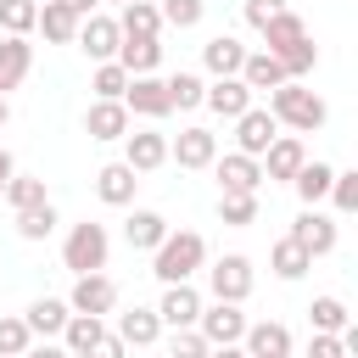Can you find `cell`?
Returning a JSON list of instances; mask_svg holds the SVG:
<instances>
[{
  "label": "cell",
  "mask_w": 358,
  "mask_h": 358,
  "mask_svg": "<svg viewBox=\"0 0 358 358\" xmlns=\"http://www.w3.org/2000/svg\"><path fill=\"white\" fill-rule=\"evenodd\" d=\"M34 28H39L50 45H73V39H78V17H73L62 0H39V22H34Z\"/></svg>",
  "instance_id": "f1b7e54d"
},
{
  "label": "cell",
  "mask_w": 358,
  "mask_h": 358,
  "mask_svg": "<svg viewBox=\"0 0 358 358\" xmlns=\"http://www.w3.org/2000/svg\"><path fill=\"white\" fill-rule=\"evenodd\" d=\"M50 229H56V207H50V201L17 213V235H22V241H50Z\"/></svg>",
  "instance_id": "60d3db41"
},
{
  "label": "cell",
  "mask_w": 358,
  "mask_h": 358,
  "mask_svg": "<svg viewBox=\"0 0 358 358\" xmlns=\"http://www.w3.org/2000/svg\"><path fill=\"white\" fill-rule=\"evenodd\" d=\"M123 162H129L134 173H157V168L168 162V134H157V129H129V134H123Z\"/></svg>",
  "instance_id": "4fadbf2b"
},
{
  "label": "cell",
  "mask_w": 358,
  "mask_h": 358,
  "mask_svg": "<svg viewBox=\"0 0 358 358\" xmlns=\"http://www.w3.org/2000/svg\"><path fill=\"white\" fill-rule=\"evenodd\" d=\"M218 218H224L229 229L257 224V196H218Z\"/></svg>",
  "instance_id": "b9f144b4"
},
{
  "label": "cell",
  "mask_w": 358,
  "mask_h": 358,
  "mask_svg": "<svg viewBox=\"0 0 358 358\" xmlns=\"http://www.w3.org/2000/svg\"><path fill=\"white\" fill-rule=\"evenodd\" d=\"M129 129H134V117H129L123 101H90V112H84V134L90 140H123Z\"/></svg>",
  "instance_id": "e0dca14e"
},
{
  "label": "cell",
  "mask_w": 358,
  "mask_h": 358,
  "mask_svg": "<svg viewBox=\"0 0 358 358\" xmlns=\"http://www.w3.org/2000/svg\"><path fill=\"white\" fill-rule=\"evenodd\" d=\"M308 324H313V336H341V330L352 324V313H347V302H341V296H330V291H324V296H313V302H308Z\"/></svg>",
  "instance_id": "4316f807"
},
{
  "label": "cell",
  "mask_w": 358,
  "mask_h": 358,
  "mask_svg": "<svg viewBox=\"0 0 358 358\" xmlns=\"http://www.w3.org/2000/svg\"><path fill=\"white\" fill-rule=\"evenodd\" d=\"M330 201H336V213H358V168H336Z\"/></svg>",
  "instance_id": "7bdbcfd3"
},
{
  "label": "cell",
  "mask_w": 358,
  "mask_h": 358,
  "mask_svg": "<svg viewBox=\"0 0 358 358\" xmlns=\"http://www.w3.org/2000/svg\"><path fill=\"white\" fill-rule=\"evenodd\" d=\"M112 336L123 347H151L162 336V319H157V308H129V313H117V330Z\"/></svg>",
  "instance_id": "cb8c5ba5"
},
{
  "label": "cell",
  "mask_w": 358,
  "mask_h": 358,
  "mask_svg": "<svg viewBox=\"0 0 358 358\" xmlns=\"http://www.w3.org/2000/svg\"><path fill=\"white\" fill-rule=\"evenodd\" d=\"M252 285H257V274H252V257H241V252H229V257H218V263L207 268L213 302H246Z\"/></svg>",
  "instance_id": "277c9868"
},
{
  "label": "cell",
  "mask_w": 358,
  "mask_h": 358,
  "mask_svg": "<svg viewBox=\"0 0 358 358\" xmlns=\"http://www.w3.org/2000/svg\"><path fill=\"white\" fill-rule=\"evenodd\" d=\"M330 179H336V168H330V162H302V173H296L291 185H296L302 207H319V201L330 196Z\"/></svg>",
  "instance_id": "836d02e7"
},
{
  "label": "cell",
  "mask_w": 358,
  "mask_h": 358,
  "mask_svg": "<svg viewBox=\"0 0 358 358\" xmlns=\"http://www.w3.org/2000/svg\"><path fill=\"white\" fill-rule=\"evenodd\" d=\"M62 6H67V11L84 22V17H95V6H101V0H62Z\"/></svg>",
  "instance_id": "681fc988"
},
{
  "label": "cell",
  "mask_w": 358,
  "mask_h": 358,
  "mask_svg": "<svg viewBox=\"0 0 358 358\" xmlns=\"http://www.w3.org/2000/svg\"><path fill=\"white\" fill-rule=\"evenodd\" d=\"M22 358H67V347H62V341H34Z\"/></svg>",
  "instance_id": "c3c4849f"
},
{
  "label": "cell",
  "mask_w": 358,
  "mask_h": 358,
  "mask_svg": "<svg viewBox=\"0 0 358 358\" xmlns=\"http://www.w3.org/2000/svg\"><path fill=\"white\" fill-rule=\"evenodd\" d=\"M213 173H218V196H257V185H263V162L241 157V151L213 157Z\"/></svg>",
  "instance_id": "52a82bcc"
},
{
  "label": "cell",
  "mask_w": 358,
  "mask_h": 358,
  "mask_svg": "<svg viewBox=\"0 0 358 358\" xmlns=\"http://www.w3.org/2000/svg\"><path fill=\"white\" fill-rule=\"evenodd\" d=\"M157 319H162V330H196V319H201V291H196V285H162Z\"/></svg>",
  "instance_id": "7c38bea8"
},
{
  "label": "cell",
  "mask_w": 358,
  "mask_h": 358,
  "mask_svg": "<svg viewBox=\"0 0 358 358\" xmlns=\"http://www.w3.org/2000/svg\"><path fill=\"white\" fill-rule=\"evenodd\" d=\"M201 106L235 123V117H241V112L252 106V90H246L241 78H213V84H207V95H201Z\"/></svg>",
  "instance_id": "7402d4cb"
},
{
  "label": "cell",
  "mask_w": 358,
  "mask_h": 358,
  "mask_svg": "<svg viewBox=\"0 0 358 358\" xmlns=\"http://www.w3.org/2000/svg\"><path fill=\"white\" fill-rule=\"evenodd\" d=\"M123 106H129V117H168V112H173V106H168V90H162V78H157V73L129 78Z\"/></svg>",
  "instance_id": "2e32d148"
},
{
  "label": "cell",
  "mask_w": 358,
  "mask_h": 358,
  "mask_svg": "<svg viewBox=\"0 0 358 358\" xmlns=\"http://www.w3.org/2000/svg\"><path fill=\"white\" fill-rule=\"evenodd\" d=\"M263 162V179H296L302 173V162H308V145H302V134H274V145L257 157Z\"/></svg>",
  "instance_id": "5bb4252c"
},
{
  "label": "cell",
  "mask_w": 358,
  "mask_h": 358,
  "mask_svg": "<svg viewBox=\"0 0 358 358\" xmlns=\"http://www.w3.org/2000/svg\"><path fill=\"white\" fill-rule=\"evenodd\" d=\"M268 268H274V280H302L308 268H313V257L285 235V241H274V252H268Z\"/></svg>",
  "instance_id": "e575fe53"
},
{
  "label": "cell",
  "mask_w": 358,
  "mask_h": 358,
  "mask_svg": "<svg viewBox=\"0 0 358 358\" xmlns=\"http://www.w3.org/2000/svg\"><path fill=\"white\" fill-rule=\"evenodd\" d=\"M274 134H280V123L268 117V106H246V112L235 117V151H241V157H263V151L274 145Z\"/></svg>",
  "instance_id": "30bf717a"
},
{
  "label": "cell",
  "mask_w": 358,
  "mask_h": 358,
  "mask_svg": "<svg viewBox=\"0 0 358 358\" xmlns=\"http://www.w3.org/2000/svg\"><path fill=\"white\" fill-rule=\"evenodd\" d=\"M28 347H34V336H28L22 313H0V358H22Z\"/></svg>",
  "instance_id": "f35d334b"
},
{
  "label": "cell",
  "mask_w": 358,
  "mask_h": 358,
  "mask_svg": "<svg viewBox=\"0 0 358 358\" xmlns=\"http://www.w3.org/2000/svg\"><path fill=\"white\" fill-rule=\"evenodd\" d=\"M11 173H17V162H11V151H6V145H0V185H6V179H11Z\"/></svg>",
  "instance_id": "f907efd6"
},
{
  "label": "cell",
  "mask_w": 358,
  "mask_h": 358,
  "mask_svg": "<svg viewBox=\"0 0 358 358\" xmlns=\"http://www.w3.org/2000/svg\"><path fill=\"white\" fill-rule=\"evenodd\" d=\"M336 218H324V213H313V207H302L296 218H291V241L308 252V257H324V252H336Z\"/></svg>",
  "instance_id": "8fae6325"
},
{
  "label": "cell",
  "mask_w": 358,
  "mask_h": 358,
  "mask_svg": "<svg viewBox=\"0 0 358 358\" xmlns=\"http://www.w3.org/2000/svg\"><path fill=\"white\" fill-rule=\"evenodd\" d=\"M168 157L179 162V168H213V157H218V134L213 129H201V123H190V129H179L173 140H168Z\"/></svg>",
  "instance_id": "ba28073f"
},
{
  "label": "cell",
  "mask_w": 358,
  "mask_h": 358,
  "mask_svg": "<svg viewBox=\"0 0 358 358\" xmlns=\"http://www.w3.org/2000/svg\"><path fill=\"white\" fill-rule=\"evenodd\" d=\"M67 308L73 313H90V319H106L117 308V280L112 274H78L73 291H67Z\"/></svg>",
  "instance_id": "8992f818"
},
{
  "label": "cell",
  "mask_w": 358,
  "mask_h": 358,
  "mask_svg": "<svg viewBox=\"0 0 358 358\" xmlns=\"http://www.w3.org/2000/svg\"><path fill=\"white\" fill-rule=\"evenodd\" d=\"M241 11H246V22H252V28L263 34V28H268V22L280 17V11H291V6H285V0H246Z\"/></svg>",
  "instance_id": "f6af8a7d"
},
{
  "label": "cell",
  "mask_w": 358,
  "mask_h": 358,
  "mask_svg": "<svg viewBox=\"0 0 358 358\" xmlns=\"http://www.w3.org/2000/svg\"><path fill=\"white\" fill-rule=\"evenodd\" d=\"M11 213H28V207H45L50 196H45V179L39 173H11L6 179V196H0Z\"/></svg>",
  "instance_id": "1f68e13d"
},
{
  "label": "cell",
  "mask_w": 358,
  "mask_h": 358,
  "mask_svg": "<svg viewBox=\"0 0 358 358\" xmlns=\"http://www.w3.org/2000/svg\"><path fill=\"white\" fill-rule=\"evenodd\" d=\"M123 352H129V347H123V341H117V336L106 330V336H101V341H95V347L84 352V358H123Z\"/></svg>",
  "instance_id": "7dc6e473"
},
{
  "label": "cell",
  "mask_w": 358,
  "mask_h": 358,
  "mask_svg": "<svg viewBox=\"0 0 358 358\" xmlns=\"http://www.w3.org/2000/svg\"><path fill=\"white\" fill-rule=\"evenodd\" d=\"M157 11H162V28H179L185 34V28H196L207 17V0H162Z\"/></svg>",
  "instance_id": "74e56055"
},
{
  "label": "cell",
  "mask_w": 358,
  "mask_h": 358,
  "mask_svg": "<svg viewBox=\"0 0 358 358\" xmlns=\"http://www.w3.org/2000/svg\"><path fill=\"white\" fill-rule=\"evenodd\" d=\"M112 6H129V0H112Z\"/></svg>",
  "instance_id": "db71d44e"
},
{
  "label": "cell",
  "mask_w": 358,
  "mask_h": 358,
  "mask_svg": "<svg viewBox=\"0 0 358 358\" xmlns=\"http://www.w3.org/2000/svg\"><path fill=\"white\" fill-rule=\"evenodd\" d=\"M274 62L285 67V78H296V84H302V78L319 67V45H313V39H296V45H291L285 56H274Z\"/></svg>",
  "instance_id": "8d00e7d4"
},
{
  "label": "cell",
  "mask_w": 358,
  "mask_h": 358,
  "mask_svg": "<svg viewBox=\"0 0 358 358\" xmlns=\"http://www.w3.org/2000/svg\"><path fill=\"white\" fill-rule=\"evenodd\" d=\"M162 235H168V218H162V213H151V207H129V218H123V241H129L134 252H157Z\"/></svg>",
  "instance_id": "44dd1931"
},
{
  "label": "cell",
  "mask_w": 358,
  "mask_h": 358,
  "mask_svg": "<svg viewBox=\"0 0 358 358\" xmlns=\"http://www.w3.org/2000/svg\"><path fill=\"white\" fill-rule=\"evenodd\" d=\"M196 330H201L207 347H241V336H246V313H241V302H201Z\"/></svg>",
  "instance_id": "5b68a950"
},
{
  "label": "cell",
  "mask_w": 358,
  "mask_h": 358,
  "mask_svg": "<svg viewBox=\"0 0 358 358\" xmlns=\"http://www.w3.org/2000/svg\"><path fill=\"white\" fill-rule=\"evenodd\" d=\"M207 358H246V352H241V347H213Z\"/></svg>",
  "instance_id": "816d5d0a"
},
{
  "label": "cell",
  "mask_w": 358,
  "mask_h": 358,
  "mask_svg": "<svg viewBox=\"0 0 358 358\" xmlns=\"http://www.w3.org/2000/svg\"><path fill=\"white\" fill-rule=\"evenodd\" d=\"M28 67H34V45L28 39H0V95H11L22 78H28Z\"/></svg>",
  "instance_id": "d4e9b609"
},
{
  "label": "cell",
  "mask_w": 358,
  "mask_h": 358,
  "mask_svg": "<svg viewBox=\"0 0 358 358\" xmlns=\"http://www.w3.org/2000/svg\"><path fill=\"white\" fill-rule=\"evenodd\" d=\"M73 45H78V50H84L95 67H101V62H112V56H117V45H123V34H117V17H101V11H95V17H84Z\"/></svg>",
  "instance_id": "9c48e42d"
},
{
  "label": "cell",
  "mask_w": 358,
  "mask_h": 358,
  "mask_svg": "<svg viewBox=\"0 0 358 358\" xmlns=\"http://www.w3.org/2000/svg\"><path fill=\"white\" fill-rule=\"evenodd\" d=\"M308 358H347V347H341L336 336H313V341H308Z\"/></svg>",
  "instance_id": "bcb514c9"
},
{
  "label": "cell",
  "mask_w": 358,
  "mask_h": 358,
  "mask_svg": "<svg viewBox=\"0 0 358 358\" xmlns=\"http://www.w3.org/2000/svg\"><path fill=\"white\" fill-rule=\"evenodd\" d=\"M268 117L280 123V129H291V134H313V129H324V117H330V106H324V95L319 90H308V84H280V90H268Z\"/></svg>",
  "instance_id": "6da1fadb"
},
{
  "label": "cell",
  "mask_w": 358,
  "mask_h": 358,
  "mask_svg": "<svg viewBox=\"0 0 358 358\" xmlns=\"http://www.w3.org/2000/svg\"><path fill=\"white\" fill-rule=\"evenodd\" d=\"M296 39H308V22H302L296 11H280V17L263 28V50H268V56H285Z\"/></svg>",
  "instance_id": "4dcf8cb0"
},
{
  "label": "cell",
  "mask_w": 358,
  "mask_h": 358,
  "mask_svg": "<svg viewBox=\"0 0 358 358\" xmlns=\"http://www.w3.org/2000/svg\"><path fill=\"white\" fill-rule=\"evenodd\" d=\"M162 90H168V106L173 112H196L201 95H207V78L201 73H173V78H162Z\"/></svg>",
  "instance_id": "d6a6232c"
},
{
  "label": "cell",
  "mask_w": 358,
  "mask_h": 358,
  "mask_svg": "<svg viewBox=\"0 0 358 358\" xmlns=\"http://www.w3.org/2000/svg\"><path fill=\"white\" fill-rule=\"evenodd\" d=\"M90 90H95V101H123L129 73H123L117 62H101V67H95V78H90Z\"/></svg>",
  "instance_id": "ab89813d"
},
{
  "label": "cell",
  "mask_w": 358,
  "mask_h": 358,
  "mask_svg": "<svg viewBox=\"0 0 358 358\" xmlns=\"http://www.w3.org/2000/svg\"><path fill=\"white\" fill-rule=\"evenodd\" d=\"M241 352L246 358H291V330L280 319H257V324H246Z\"/></svg>",
  "instance_id": "9a60e30c"
},
{
  "label": "cell",
  "mask_w": 358,
  "mask_h": 358,
  "mask_svg": "<svg viewBox=\"0 0 358 358\" xmlns=\"http://www.w3.org/2000/svg\"><path fill=\"white\" fill-rule=\"evenodd\" d=\"M117 34L157 39V34H162V11H157V0H129V6L117 11Z\"/></svg>",
  "instance_id": "f546056e"
},
{
  "label": "cell",
  "mask_w": 358,
  "mask_h": 358,
  "mask_svg": "<svg viewBox=\"0 0 358 358\" xmlns=\"http://www.w3.org/2000/svg\"><path fill=\"white\" fill-rule=\"evenodd\" d=\"M241 62H246V45H241L235 34H213V39L201 45V67H207L213 78H241Z\"/></svg>",
  "instance_id": "ac0fdd59"
},
{
  "label": "cell",
  "mask_w": 358,
  "mask_h": 358,
  "mask_svg": "<svg viewBox=\"0 0 358 358\" xmlns=\"http://www.w3.org/2000/svg\"><path fill=\"white\" fill-rule=\"evenodd\" d=\"M134 190H140V173H134L129 162H106V168L95 173V196H101L106 207H134Z\"/></svg>",
  "instance_id": "d6986e66"
},
{
  "label": "cell",
  "mask_w": 358,
  "mask_h": 358,
  "mask_svg": "<svg viewBox=\"0 0 358 358\" xmlns=\"http://www.w3.org/2000/svg\"><path fill=\"white\" fill-rule=\"evenodd\" d=\"M129 78H145V73H157V62H162V39H140V34H123V45H117V56H112Z\"/></svg>",
  "instance_id": "ffe728a7"
},
{
  "label": "cell",
  "mask_w": 358,
  "mask_h": 358,
  "mask_svg": "<svg viewBox=\"0 0 358 358\" xmlns=\"http://www.w3.org/2000/svg\"><path fill=\"white\" fill-rule=\"evenodd\" d=\"M34 22H39V0H0V28L11 39H28Z\"/></svg>",
  "instance_id": "d590c367"
},
{
  "label": "cell",
  "mask_w": 358,
  "mask_h": 358,
  "mask_svg": "<svg viewBox=\"0 0 358 358\" xmlns=\"http://www.w3.org/2000/svg\"><path fill=\"white\" fill-rule=\"evenodd\" d=\"M0 196H6V185H0Z\"/></svg>",
  "instance_id": "11a10c76"
},
{
  "label": "cell",
  "mask_w": 358,
  "mask_h": 358,
  "mask_svg": "<svg viewBox=\"0 0 358 358\" xmlns=\"http://www.w3.org/2000/svg\"><path fill=\"white\" fill-rule=\"evenodd\" d=\"M207 263V241L196 235V229H168L162 235V246L151 252V274L162 280V285H190V274Z\"/></svg>",
  "instance_id": "7a4b0ae2"
},
{
  "label": "cell",
  "mask_w": 358,
  "mask_h": 358,
  "mask_svg": "<svg viewBox=\"0 0 358 358\" xmlns=\"http://www.w3.org/2000/svg\"><path fill=\"white\" fill-rule=\"evenodd\" d=\"M168 352H173V358H207L213 347L201 341V330H173V341H168Z\"/></svg>",
  "instance_id": "ee69618b"
},
{
  "label": "cell",
  "mask_w": 358,
  "mask_h": 358,
  "mask_svg": "<svg viewBox=\"0 0 358 358\" xmlns=\"http://www.w3.org/2000/svg\"><path fill=\"white\" fill-rule=\"evenodd\" d=\"M106 257H112V235H106V224L84 218V224L67 229V241H62V263L73 268V280H78V274H101Z\"/></svg>",
  "instance_id": "3957f363"
},
{
  "label": "cell",
  "mask_w": 358,
  "mask_h": 358,
  "mask_svg": "<svg viewBox=\"0 0 358 358\" xmlns=\"http://www.w3.org/2000/svg\"><path fill=\"white\" fill-rule=\"evenodd\" d=\"M241 84L257 95V90H280V84H291V78H285V67H280L268 50H246V62H241Z\"/></svg>",
  "instance_id": "484cf974"
},
{
  "label": "cell",
  "mask_w": 358,
  "mask_h": 358,
  "mask_svg": "<svg viewBox=\"0 0 358 358\" xmlns=\"http://www.w3.org/2000/svg\"><path fill=\"white\" fill-rule=\"evenodd\" d=\"M6 123H11V101L0 95V129H6Z\"/></svg>",
  "instance_id": "f5cc1de1"
},
{
  "label": "cell",
  "mask_w": 358,
  "mask_h": 358,
  "mask_svg": "<svg viewBox=\"0 0 358 358\" xmlns=\"http://www.w3.org/2000/svg\"><path fill=\"white\" fill-rule=\"evenodd\" d=\"M101 336H106V319H90V313H67V324H62V347H67V358H84Z\"/></svg>",
  "instance_id": "83f0119b"
},
{
  "label": "cell",
  "mask_w": 358,
  "mask_h": 358,
  "mask_svg": "<svg viewBox=\"0 0 358 358\" xmlns=\"http://www.w3.org/2000/svg\"><path fill=\"white\" fill-rule=\"evenodd\" d=\"M67 313H73V308H67L62 296H39V302H28V308H22V324H28V336L50 341V336H62Z\"/></svg>",
  "instance_id": "603a6c76"
}]
</instances>
